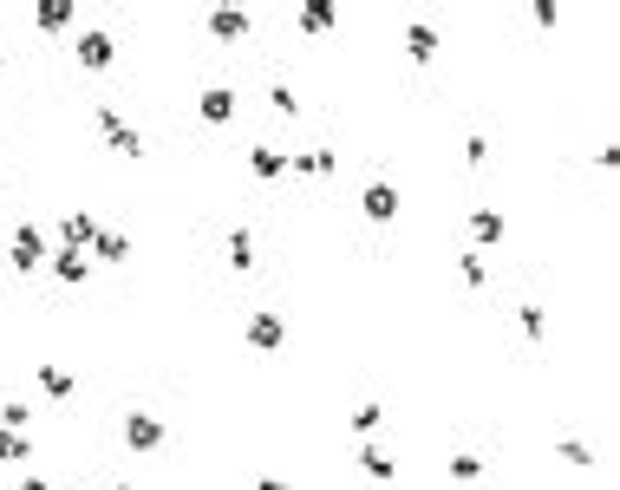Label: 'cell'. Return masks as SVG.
Masks as SVG:
<instances>
[{"label": "cell", "mask_w": 620, "mask_h": 490, "mask_svg": "<svg viewBox=\"0 0 620 490\" xmlns=\"http://www.w3.org/2000/svg\"><path fill=\"white\" fill-rule=\"evenodd\" d=\"M72 53H79V66L85 72H111V66H118V40H111V33H79V46H72Z\"/></svg>", "instance_id": "8992f818"}, {"label": "cell", "mask_w": 620, "mask_h": 490, "mask_svg": "<svg viewBox=\"0 0 620 490\" xmlns=\"http://www.w3.org/2000/svg\"><path fill=\"white\" fill-rule=\"evenodd\" d=\"M457 275H464V288H483V281H490V275H483V255H477V249H464V262H457Z\"/></svg>", "instance_id": "484cf974"}, {"label": "cell", "mask_w": 620, "mask_h": 490, "mask_svg": "<svg viewBox=\"0 0 620 490\" xmlns=\"http://www.w3.org/2000/svg\"><path fill=\"white\" fill-rule=\"evenodd\" d=\"M118 438H124V451H138V458H151V451H164L170 425L157 419V412H124V419H118Z\"/></svg>", "instance_id": "6da1fadb"}, {"label": "cell", "mask_w": 620, "mask_h": 490, "mask_svg": "<svg viewBox=\"0 0 620 490\" xmlns=\"http://www.w3.org/2000/svg\"><path fill=\"white\" fill-rule=\"evenodd\" d=\"M248 347H255V353H281V347H288V321H281L275 308L248 314Z\"/></svg>", "instance_id": "5b68a950"}, {"label": "cell", "mask_w": 620, "mask_h": 490, "mask_svg": "<svg viewBox=\"0 0 620 490\" xmlns=\"http://www.w3.org/2000/svg\"><path fill=\"white\" fill-rule=\"evenodd\" d=\"M248 170H255L262 183L288 177V151H275V144H255V151H248Z\"/></svg>", "instance_id": "4fadbf2b"}, {"label": "cell", "mask_w": 620, "mask_h": 490, "mask_svg": "<svg viewBox=\"0 0 620 490\" xmlns=\"http://www.w3.org/2000/svg\"><path fill=\"white\" fill-rule=\"evenodd\" d=\"M92 236H98V223L92 216H66V223H59V249H92Z\"/></svg>", "instance_id": "e0dca14e"}, {"label": "cell", "mask_w": 620, "mask_h": 490, "mask_svg": "<svg viewBox=\"0 0 620 490\" xmlns=\"http://www.w3.org/2000/svg\"><path fill=\"white\" fill-rule=\"evenodd\" d=\"M464 157H470V170H483V164H490V138H483V131H470V138H464Z\"/></svg>", "instance_id": "4316f807"}, {"label": "cell", "mask_w": 620, "mask_h": 490, "mask_svg": "<svg viewBox=\"0 0 620 490\" xmlns=\"http://www.w3.org/2000/svg\"><path fill=\"white\" fill-rule=\"evenodd\" d=\"M555 451H562V464H575V471H594V451L581 445V438H555Z\"/></svg>", "instance_id": "cb8c5ba5"}, {"label": "cell", "mask_w": 620, "mask_h": 490, "mask_svg": "<svg viewBox=\"0 0 620 490\" xmlns=\"http://www.w3.org/2000/svg\"><path fill=\"white\" fill-rule=\"evenodd\" d=\"M523 334H529V340H542V334H549V314H542L536 301H523Z\"/></svg>", "instance_id": "83f0119b"}, {"label": "cell", "mask_w": 620, "mask_h": 490, "mask_svg": "<svg viewBox=\"0 0 620 490\" xmlns=\"http://www.w3.org/2000/svg\"><path fill=\"white\" fill-rule=\"evenodd\" d=\"M405 59H412V66H431V59H438V27H431V20H405Z\"/></svg>", "instance_id": "9c48e42d"}, {"label": "cell", "mask_w": 620, "mask_h": 490, "mask_svg": "<svg viewBox=\"0 0 620 490\" xmlns=\"http://www.w3.org/2000/svg\"><path fill=\"white\" fill-rule=\"evenodd\" d=\"M203 27L216 33V40H248L255 14H248V7H209V14H203Z\"/></svg>", "instance_id": "ba28073f"}, {"label": "cell", "mask_w": 620, "mask_h": 490, "mask_svg": "<svg viewBox=\"0 0 620 490\" xmlns=\"http://www.w3.org/2000/svg\"><path fill=\"white\" fill-rule=\"evenodd\" d=\"M196 118H203V125H235V92L229 85H203V92H196Z\"/></svg>", "instance_id": "52a82bcc"}, {"label": "cell", "mask_w": 620, "mask_h": 490, "mask_svg": "<svg viewBox=\"0 0 620 490\" xmlns=\"http://www.w3.org/2000/svg\"><path fill=\"white\" fill-rule=\"evenodd\" d=\"M503 236H510V223L496 210H470V242H477V249H490V242H503Z\"/></svg>", "instance_id": "5bb4252c"}, {"label": "cell", "mask_w": 620, "mask_h": 490, "mask_svg": "<svg viewBox=\"0 0 620 490\" xmlns=\"http://www.w3.org/2000/svg\"><path fill=\"white\" fill-rule=\"evenodd\" d=\"M92 255H98V262H131V236H124V229H98Z\"/></svg>", "instance_id": "ac0fdd59"}, {"label": "cell", "mask_w": 620, "mask_h": 490, "mask_svg": "<svg viewBox=\"0 0 620 490\" xmlns=\"http://www.w3.org/2000/svg\"><path fill=\"white\" fill-rule=\"evenodd\" d=\"M451 477H457V484H477V477H483V458H477V451H451Z\"/></svg>", "instance_id": "603a6c76"}, {"label": "cell", "mask_w": 620, "mask_h": 490, "mask_svg": "<svg viewBox=\"0 0 620 490\" xmlns=\"http://www.w3.org/2000/svg\"><path fill=\"white\" fill-rule=\"evenodd\" d=\"M359 210H366V223H372V229H386V223H399V190H392L386 177H372L366 190H359Z\"/></svg>", "instance_id": "3957f363"}, {"label": "cell", "mask_w": 620, "mask_h": 490, "mask_svg": "<svg viewBox=\"0 0 620 490\" xmlns=\"http://www.w3.org/2000/svg\"><path fill=\"white\" fill-rule=\"evenodd\" d=\"M222 255H229L235 275H255V236L248 229H222Z\"/></svg>", "instance_id": "8fae6325"}, {"label": "cell", "mask_w": 620, "mask_h": 490, "mask_svg": "<svg viewBox=\"0 0 620 490\" xmlns=\"http://www.w3.org/2000/svg\"><path fill=\"white\" fill-rule=\"evenodd\" d=\"M255 490H294V484H281V477H262V484H255Z\"/></svg>", "instance_id": "f546056e"}, {"label": "cell", "mask_w": 620, "mask_h": 490, "mask_svg": "<svg viewBox=\"0 0 620 490\" xmlns=\"http://www.w3.org/2000/svg\"><path fill=\"white\" fill-rule=\"evenodd\" d=\"M66 20H79L72 0H33V27L40 33H66Z\"/></svg>", "instance_id": "7c38bea8"}, {"label": "cell", "mask_w": 620, "mask_h": 490, "mask_svg": "<svg viewBox=\"0 0 620 490\" xmlns=\"http://www.w3.org/2000/svg\"><path fill=\"white\" fill-rule=\"evenodd\" d=\"M72 386H79V379H72L66 366H40V392H46V399H72Z\"/></svg>", "instance_id": "ffe728a7"}, {"label": "cell", "mask_w": 620, "mask_h": 490, "mask_svg": "<svg viewBox=\"0 0 620 490\" xmlns=\"http://www.w3.org/2000/svg\"><path fill=\"white\" fill-rule=\"evenodd\" d=\"M294 27H301L307 40H320V33H333V27H340V7H333V0H307Z\"/></svg>", "instance_id": "30bf717a"}, {"label": "cell", "mask_w": 620, "mask_h": 490, "mask_svg": "<svg viewBox=\"0 0 620 490\" xmlns=\"http://www.w3.org/2000/svg\"><path fill=\"white\" fill-rule=\"evenodd\" d=\"M111 490H138V484H111Z\"/></svg>", "instance_id": "1f68e13d"}, {"label": "cell", "mask_w": 620, "mask_h": 490, "mask_svg": "<svg viewBox=\"0 0 620 490\" xmlns=\"http://www.w3.org/2000/svg\"><path fill=\"white\" fill-rule=\"evenodd\" d=\"M33 458V438H20V432H0V464H27Z\"/></svg>", "instance_id": "7402d4cb"}, {"label": "cell", "mask_w": 620, "mask_h": 490, "mask_svg": "<svg viewBox=\"0 0 620 490\" xmlns=\"http://www.w3.org/2000/svg\"><path fill=\"white\" fill-rule=\"evenodd\" d=\"M359 471H366L372 484H392V477H399V464H392V451H379V445H359Z\"/></svg>", "instance_id": "9a60e30c"}, {"label": "cell", "mask_w": 620, "mask_h": 490, "mask_svg": "<svg viewBox=\"0 0 620 490\" xmlns=\"http://www.w3.org/2000/svg\"><path fill=\"white\" fill-rule=\"evenodd\" d=\"M27 419H33V412L20 406V399H14V406H0V432H27Z\"/></svg>", "instance_id": "f1b7e54d"}, {"label": "cell", "mask_w": 620, "mask_h": 490, "mask_svg": "<svg viewBox=\"0 0 620 490\" xmlns=\"http://www.w3.org/2000/svg\"><path fill=\"white\" fill-rule=\"evenodd\" d=\"M46 262H53L59 281H85V275H92V255H79V249H53Z\"/></svg>", "instance_id": "d6986e66"}, {"label": "cell", "mask_w": 620, "mask_h": 490, "mask_svg": "<svg viewBox=\"0 0 620 490\" xmlns=\"http://www.w3.org/2000/svg\"><path fill=\"white\" fill-rule=\"evenodd\" d=\"M98 138H105L118 157H131V164H138V157L151 151V144H144V131H138V125H124V118L111 112V105H98Z\"/></svg>", "instance_id": "7a4b0ae2"}, {"label": "cell", "mask_w": 620, "mask_h": 490, "mask_svg": "<svg viewBox=\"0 0 620 490\" xmlns=\"http://www.w3.org/2000/svg\"><path fill=\"white\" fill-rule=\"evenodd\" d=\"M379 425H386V406H379V399H366V406H353V432H359V438H372Z\"/></svg>", "instance_id": "44dd1931"}, {"label": "cell", "mask_w": 620, "mask_h": 490, "mask_svg": "<svg viewBox=\"0 0 620 490\" xmlns=\"http://www.w3.org/2000/svg\"><path fill=\"white\" fill-rule=\"evenodd\" d=\"M268 105H275L281 118H301V92H294V85H268Z\"/></svg>", "instance_id": "d4e9b609"}, {"label": "cell", "mask_w": 620, "mask_h": 490, "mask_svg": "<svg viewBox=\"0 0 620 490\" xmlns=\"http://www.w3.org/2000/svg\"><path fill=\"white\" fill-rule=\"evenodd\" d=\"M20 490H53V484H46V477H27V484H20Z\"/></svg>", "instance_id": "4dcf8cb0"}, {"label": "cell", "mask_w": 620, "mask_h": 490, "mask_svg": "<svg viewBox=\"0 0 620 490\" xmlns=\"http://www.w3.org/2000/svg\"><path fill=\"white\" fill-rule=\"evenodd\" d=\"M333 164H340V157H333V144H320V151H307V157H288L294 177H333Z\"/></svg>", "instance_id": "2e32d148"}, {"label": "cell", "mask_w": 620, "mask_h": 490, "mask_svg": "<svg viewBox=\"0 0 620 490\" xmlns=\"http://www.w3.org/2000/svg\"><path fill=\"white\" fill-rule=\"evenodd\" d=\"M14 275H33V268L46 262V229L40 223H14Z\"/></svg>", "instance_id": "277c9868"}]
</instances>
